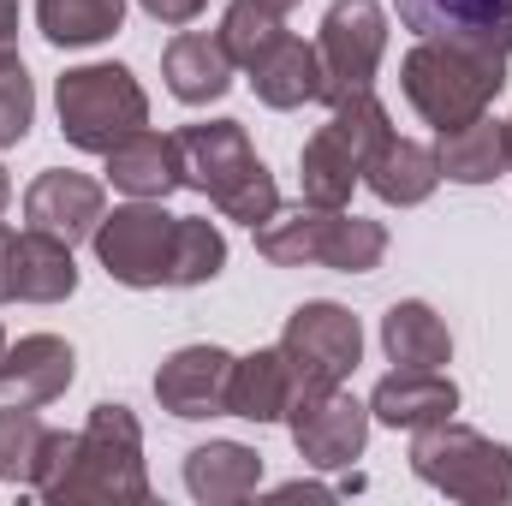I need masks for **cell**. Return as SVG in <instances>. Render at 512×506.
<instances>
[{
  "instance_id": "obj_37",
  "label": "cell",
  "mask_w": 512,
  "mask_h": 506,
  "mask_svg": "<svg viewBox=\"0 0 512 506\" xmlns=\"http://www.w3.org/2000/svg\"><path fill=\"white\" fill-rule=\"evenodd\" d=\"M507 149H512V120H507ZM507 173H512V155H507Z\"/></svg>"
},
{
  "instance_id": "obj_36",
  "label": "cell",
  "mask_w": 512,
  "mask_h": 506,
  "mask_svg": "<svg viewBox=\"0 0 512 506\" xmlns=\"http://www.w3.org/2000/svg\"><path fill=\"white\" fill-rule=\"evenodd\" d=\"M262 6H274V12H292V6H298V0H262Z\"/></svg>"
},
{
  "instance_id": "obj_31",
  "label": "cell",
  "mask_w": 512,
  "mask_h": 506,
  "mask_svg": "<svg viewBox=\"0 0 512 506\" xmlns=\"http://www.w3.org/2000/svg\"><path fill=\"white\" fill-rule=\"evenodd\" d=\"M137 6H143L155 24H167V30H185V24H191L209 0H137Z\"/></svg>"
},
{
  "instance_id": "obj_30",
  "label": "cell",
  "mask_w": 512,
  "mask_h": 506,
  "mask_svg": "<svg viewBox=\"0 0 512 506\" xmlns=\"http://www.w3.org/2000/svg\"><path fill=\"white\" fill-rule=\"evenodd\" d=\"M36 120V84L24 72V60H0V149L24 143Z\"/></svg>"
},
{
  "instance_id": "obj_32",
  "label": "cell",
  "mask_w": 512,
  "mask_h": 506,
  "mask_svg": "<svg viewBox=\"0 0 512 506\" xmlns=\"http://www.w3.org/2000/svg\"><path fill=\"white\" fill-rule=\"evenodd\" d=\"M0 60H18V0H0Z\"/></svg>"
},
{
  "instance_id": "obj_19",
  "label": "cell",
  "mask_w": 512,
  "mask_h": 506,
  "mask_svg": "<svg viewBox=\"0 0 512 506\" xmlns=\"http://www.w3.org/2000/svg\"><path fill=\"white\" fill-rule=\"evenodd\" d=\"M185 489L203 506H233L251 501L262 489V453L245 441H203L185 453Z\"/></svg>"
},
{
  "instance_id": "obj_38",
  "label": "cell",
  "mask_w": 512,
  "mask_h": 506,
  "mask_svg": "<svg viewBox=\"0 0 512 506\" xmlns=\"http://www.w3.org/2000/svg\"><path fill=\"white\" fill-rule=\"evenodd\" d=\"M0 358H6V328H0Z\"/></svg>"
},
{
  "instance_id": "obj_17",
  "label": "cell",
  "mask_w": 512,
  "mask_h": 506,
  "mask_svg": "<svg viewBox=\"0 0 512 506\" xmlns=\"http://www.w3.org/2000/svg\"><path fill=\"white\" fill-rule=\"evenodd\" d=\"M233 54L221 48V36H209V30H179L173 42H167V54H161V78H167V90H173V102H185V108H209V102H221L227 90H233Z\"/></svg>"
},
{
  "instance_id": "obj_22",
  "label": "cell",
  "mask_w": 512,
  "mask_h": 506,
  "mask_svg": "<svg viewBox=\"0 0 512 506\" xmlns=\"http://www.w3.org/2000/svg\"><path fill=\"white\" fill-rule=\"evenodd\" d=\"M298 399V376L286 364L280 346H256L251 358L233 364V399H227V417H245V423H286Z\"/></svg>"
},
{
  "instance_id": "obj_3",
  "label": "cell",
  "mask_w": 512,
  "mask_h": 506,
  "mask_svg": "<svg viewBox=\"0 0 512 506\" xmlns=\"http://www.w3.org/2000/svg\"><path fill=\"white\" fill-rule=\"evenodd\" d=\"M179 137V167L185 185L203 191L227 221L239 227H262L280 209V185L268 173V161L251 149V137L239 120H197V126L173 131Z\"/></svg>"
},
{
  "instance_id": "obj_6",
  "label": "cell",
  "mask_w": 512,
  "mask_h": 506,
  "mask_svg": "<svg viewBox=\"0 0 512 506\" xmlns=\"http://www.w3.org/2000/svg\"><path fill=\"white\" fill-rule=\"evenodd\" d=\"M411 471L441 489L447 501H471V506H501L512 501V447L447 417L429 429H411Z\"/></svg>"
},
{
  "instance_id": "obj_35",
  "label": "cell",
  "mask_w": 512,
  "mask_h": 506,
  "mask_svg": "<svg viewBox=\"0 0 512 506\" xmlns=\"http://www.w3.org/2000/svg\"><path fill=\"white\" fill-rule=\"evenodd\" d=\"M6 203H12V179H6V167H0V215H6Z\"/></svg>"
},
{
  "instance_id": "obj_5",
  "label": "cell",
  "mask_w": 512,
  "mask_h": 506,
  "mask_svg": "<svg viewBox=\"0 0 512 506\" xmlns=\"http://www.w3.org/2000/svg\"><path fill=\"white\" fill-rule=\"evenodd\" d=\"M387 137H393V126H387V108L376 102V90H358V96L334 102L328 126H316V137L298 149L304 203L352 209V191L364 185V167H370V155L382 149Z\"/></svg>"
},
{
  "instance_id": "obj_33",
  "label": "cell",
  "mask_w": 512,
  "mask_h": 506,
  "mask_svg": "<svg viewBox=\"0 0 512 506\" xmlns=\"http://www.w3.org/2000/svg\"><path fill=\"white\" fill-rule=\"evenodd\" d=\"M12 251H18V233L0 227V304H12Z\"/></svg>"
},
{
  "instance_id": "obj_24",
  "label": "cell",
  "mask_w": 512,
  "mask_h": 506,
  "mask_svg": "<svg viewBox=\"0 0 512 506\" xmlns=\"http://www.w3.org/2000/svg\"><path fill=\"white\" fill-rule=\"evenodd\" d=\"M78 292V262L72 245L54 239V233H18V251H12V298L18 304H60Z\"/></svg>"
},
{
  "instance_id": "obj_16",
  "label": "cell",
  "mask_w": 512,
  "mask_h": 506,
  "mask_svg": "<svg viewBox=\"0 0 512 506\" xmlns=\"http://www.w3.org/2000/svg\"><path fill=\"white\" fill-rule=\"evenodd\" d=\"M108 185L126 191V197H143V203H167L173 191H185V167H179V137L167 131H131L126 143H114L108 155Z\"/></svg>"
},
{
  "instance_id": "obj_2",
  "label": "cell",
  "mask_w": 512,
  "mask_h": 506,
  "mask_svg": "<svg viewBox=\"0 0 512 506\" xmlns=\"http://www.w3.org/2000/svg\"><path fill=\"white\" fill-rule=\"evenodd\" d=\"M399 90L423 126L453 131L495 108V96L507 90V54L459 36H417V48L399 60Z\"/></svg>"
},
{
  "instance_id": "obj_29",
  "label": "cell",
  "mask_w": 512,
  "mask_h": 506,
  "mask_svg": "<svg viewBox=\"0 0 512 506\" xmlns=\"http://www.w3.org/2000/svg\"><path fill=\"white\" fill-rule=\"evenodd\" d=\"M42 447H48V423L36 417V405H0V483H36V465H42Z\"/></svg>"
},
{
  "instance_id": "obj_15",
  "label": "cell",
  "mask_w": 512,
  "mask_h": 506,
  "mask_svg": "<svg viewBox=\"0 0 512 506\" xmlns=\"http://www.w3.org/2000/svg\"><path fill=\"white\" fill-rule=\"evenodd\" d=\"M78 376V352L60 340V334H24L18 346L6 340V358H0V399L12 405H54Z\"/></svg>"
},
{
  "instance_id": "obj_12",
  "label": "cell",
  "mask_w": 512,
  "mask_h": 506,
  "mask_svg": "<svg viewBox=\"0 0 512 506\" xmlns=\"http://www.w3.org/2000/svg\"><path fill=\"white\" fill-rule=\"evenodd\" d=\"M233 352L227 346H179L161 358L155 370V399L161 411H173L179 423H209V417H227V399H233Z\"/></svg>"
},
{
  "instance_id": "obj_23",
  "label": "cell",
  "mask_w": 512,
  "mask_h": 506,
  "mask_svg": "<svg viewBox=\"0 0 512 506\" xmlns=\"http://www.w3.org/2000/svg\"><path fill=\"white\" fill-rule=\"evenodd\" d=\"M441 143H435V161H441V179H453V185H495L501 173H507V120H495V114H477V120H465V126L453 131H435Z\"/></svg>"
},
{
  "instance_id": "obj_20",
  "label": "cell",
  "mask_w": 512,
  "mask_h": 506,
  "mask_svg": "<svg viewBox=\"0 0 512 506\" xmlns=\"http://www.w3.org/2000/svg\"><path fill=\"white\" fill-rule=\"evenodd\" d=\"M364 185L382 197L387 209H417V203H429V197H435V185H441V161H435V149H429V143H417V137H399V131H393L382 149L370 155Z\"/></svg>"
},
{
  "instance_id": "obj_34",
  "label": "cell",
  "mask_w": 512,
  "mask_h": 506,
  "mask_svg": "<svg viewBox=\"0 0 512 506\" xmlns=\"http://www.w3.org/2000/svg\"><path fill=\"white\" fill-rule=\"evenodd\" d=\"M280 501H298V495H310V501H328L334 489H322V483H286V489H274Z\"/></svg>"
},
{
  "instance_id": "obj_8",
  "label": "cell",
  "mask_w": 512,
  "mask_h": 506,
  "mask_svg": "<svg viewBox=\"0 0 512 506\" xmlns=\"http://www.w3.org/2000/svg\"><path fill=\"white\" fill-rule=\"evenodd\" d=\"M387 54V12L382 0H334L316 30V66H322V102H346L358 90H376Z\"/></svg>"
},
{
  "instance_id": "obj_1",
  "label": "cell",
  "mask_w": 512,
  "mask_h": 506,
  "mask_svg": "<svg viewBox=\"0 0 512 506\" xmlns=\"http://www.w3.org/2000/svg\"><path fill=\"white\" fill-rule=\"evenodd\" d=\"M48 506L72 501H149V471H143V423L120 399L90 405L84 429L72 435L66 459L54 465V477L36 489Z\"/></svg>"
},
{
  "instance_id": "obj_10",
  "label": "cell",
  "mask_w": 512,
  "mask_h": 506,
  "mask_svg": "<svg viewBox=\"0 0 512 506\" xmlns=\"http://www.w3.org/2000/svg\"><path fill=\"white\" fill-rule=\"evenodd\" d=\"M173 233H179V215H167L161 203L131 197L114 215H102L90 245H96V262L108 268V280H120L131 292H149V286H167Z\"/></svg>"
},
{
  "instance_id": "obj_25",
  "label": "cell",
  "mask_w": 512,
  "mask_h": 506,
  "mask_svg": "<svg viewBox=\"0 0 512 506\" xmlns=\"http://www.w3.org/2000/svg\"><path fill=\"white\" fill-rule=\"evenodd\" d=\"M382 352L393 364H405V370H441L453 358V334L435 316V304L399 298V304H387V316H382Z\"/></svg>"
},
{
  "instance_id": "obj_14",
  "label": "cell",
  "mask_w": 512,
  "mask_h": 506,
  "mask_svg": "<svg viewBox=\"0 0 512 506\" xmlns=\"http://www.w3.org/2000/svg\"><path fill=\"white\" fill-rule=\"evenodd\" d=\"M393 12L417 36H459L512 60V0H393Z\"/></svg>"
},
{
  "instance_id": "obj_11",
  "label": "cell",
  "mask_w": 512,
  "mask_h": 506,
  "mask_svg": "<svg viewBox=\"0 0 512 506\" xmlns=\"http://www.w3.org/2000/svg\"><path fill=\"white\" fill-rule=\"evenodd\" d=\"M286 429L310 471H346L370 447V405H358L346 387H316L292 399Z\"/></svg>"
},
{
  "instance_id": "obj_7",
  "label": "cell",
  "mask_w": 512,
  "mask_h": 506,
  "mask_svg": "<svg viewBox=\"0 0 512 506\" xmlns=\"http://www.w3.org/2000/svg\"><path fill=\"white\" fill-rule=\"evenodd\" d=\"M54 108H60V137L84 155H108L114 143H126L131 131L149 126V96L120 60L72 66L54 84Z\"/></svg>"
},
{
  "instance_id": "obj_13",
  "label": "cell",
  "mask_w": 512,
  "mask_h": 506,
  "mask_svg": "<svg viewBox=\"0 0 512 506\" xmlns=\"http://www.w3.org/2000/svg\"><path fill=\"white\" fill-rule=\"evenodd\" d=\"M102 215H108L102 179L72 173V167H48V173H36L30 191H24V221H30L36 233L66 239V245H84V239L102 227Z\"/></svg>"
},
{
  "instance_id": "obj_28",
  "label": "cell",
  "mask_w": 512,
  "mask_h": 506,
  "mask_svg": "<svg viewBox=\"0 0 512 506\" xmlns=\"http://www.w3.org/2000/svg\"><path fill=\"white\" fill-rule=\"evenodd\" d=\"M221 48L233 54V66H245L251 72L256 60L286 36V12H274V6H262V0H233L227 12H221Z\"/></svg>"
},
{
  "instance_id": "obj_21",
  "label": "cell",
  "mask_w": 512,
  "mask_h": 506,
  "mask_svg": "<svg viewBox=\"0 0 512 506\" xmlns=\"http://www.w3.org/2000/svg\"><path fill=\"white\" fill-rule=\"evenodd\" d=\"M251 90L262 108L292 114L304 102H322V66H316V42H298L292 30L251 66Z\"/></svg>"
},
{
  "instance_id": "obj_18",
  "label": "cell",
  "mask_w": 512,
  "mask_h": 506,
  "mask_svg": "<svg viewBox=\"0 0 512 506\" xmlns=\"http://www.w3.org/2000/svg\"><path fill=\"white\" fill-rule=\"evenodd\" d=\"M453 411H459V387L441 370H405L399 364L370 393V423H387V429H429V423H447Z\"/></svg>"
},
{
  "instance_id": "obj_26",
  "label": "cell",
  "mask_w": 512,
  "mask_h": 506,
  "mask_svg": "<svg viewBox=\"0 0 512 506\" xmlns=\"http://www.w3.org/2000/svg\"><path fill=\"white\" fill-rule=\"evenodd\" d=\"M126 24V0H36V30L54 48H96Z\"/></svg>"
},
{
  "instance_id": "obj_4",
  "label": "cell",
  "mask_w": 512,
  "mask_h": 506,
  "mask_svg": "<svg viewBox=\"0 0 512 506\" xmlns=\"http://www.w3.org/2000/svg\"><path fill=\"white\" fill-rule=\"evenodd\" d=\"M256 233V256L274 268H334V274H370L387 256V227L352 209H322V203H298V209H274Z\"/></svg>"
},
{
  "instance_id": "obj_27",
  "label": "cell",
  "mask_w": 512,
  "mask_h": 506,
  "mask_svg": "<svg viewBox=\"0 0 512 506\" xmlns=\"http://www.w3.org/2000/svg\"><path fill=\"white\" fill-rule=\"evenodd\" d=\"M227 268V239L215 221L203 215H179V233H173V262H167V286H209L215 274Z\"/></svg>"
},
{
  "instance_id": "obj_9",
  "label": "cell",
  "mask_w": 512,
  "mask_h": 506,
  "mask_svg": "<svg viewBox=\"0 0 512 506\" xmlns=\"http://www.w3.org/2000/svg\"><path fill=\"white\" fill-rule=\"evenodd\" d=\"M280 352L298 376V393H316V387H340V381L358 370L364 358V328L346 304L334 298H310L286 316L280 328Z\"/></svg>"
}]
</instances>
